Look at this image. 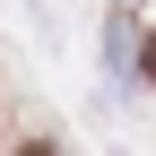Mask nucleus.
<instances>
[{
    "instance_id": "nucleus-1",
    "label": "nucleus",
    "mask_w": 156,
    "mask_h": 156,
    "mask_svg": "<svg viewBox=\"0 0 156 156\" xmlns=\"http://www.w3.org/2000/svg\"><path fill=\"white\" fill-rule=\"evenodd\" d=\"M17 156H52V147H44V139H26V147H17Z\"/></svg>"
}]
</instances>
